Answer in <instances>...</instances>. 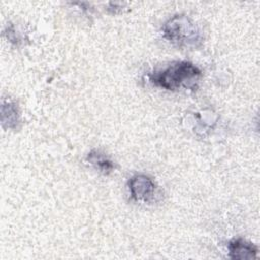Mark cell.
Segmentation results:
<instances>
[{"label": "cell", "instance_id": "6da1fadb", "mask_svg": "<svg viewBox=\"0 0 260 260\" xmlns=\"http://www.w3.org/2000/svg\"><path fill=\"white\" fill-rule=\"evenodd\" d=\"M201 71L190 62H177L170 65L165 70L150 76L151 81L156 85L169 90H176L181 86L194 88L195 80Z\"/></svg>", "mask_w": 260, "mask_h": 260}, {"label": "cell", "instance_id": "7a4b0ae2", "mask_svg": "<svg viewBox=\"0 0 260 260\" xmlns=\"http://www.w3.org/2000/svg\"><path fill=\"white\" fill-rule=\"evenodd\" d=\"M164 37L180 47H198L202 35L198 26L186 15L178 14L170 18L162 26Z\"/></svg>", "mask_w": 260, "mask_h": 260}, {"label": "cell", "instance_id": "3957f363", "mask_svg": "<svg viewBox=\"0 0 260 260\" xmlns=\"http://www.w3.org/2000/svg\"><path fill=\"white\" fill-rule=\"evenodd\" d=\"M129 189L131 195L136 200H149L155 190L152 180L145 175H136L129 180Z\"/></svg>", "mask_w": 260, "mask_h": 260}, {"label": "cell", "instance_id": "277c9868", "mask_svg": "<svg viewBox=\"0 0 260 260\" xmlns=\"http://www.w3.org/2000/svg\"><path fill=\"white\" fill-rule=\"evenodd\" d=\"M230 257L233 259H253L256 258L258 249L251 243L242 239L233 240L229 244Z\"/></svg>", "mask_w": 260, "mask_h": 260}, {"label": "cell", "instance_id": "5b68a950", "mask_svg": "<svg viewBox=\"0 0 260 260\" xmlns=\"http://www.w3.org/2000/svg\"><path fill=\"white\" fill-rule=\"evenodd\" d=\"M87 160L93 165L98 170H100L103 173H110L113 168L114 165L113 162L102 152L98 151V150H92L88 153L87 155Z\"/></svg>", "mask_w": 260, "mask_h": 260}]
</instances>
